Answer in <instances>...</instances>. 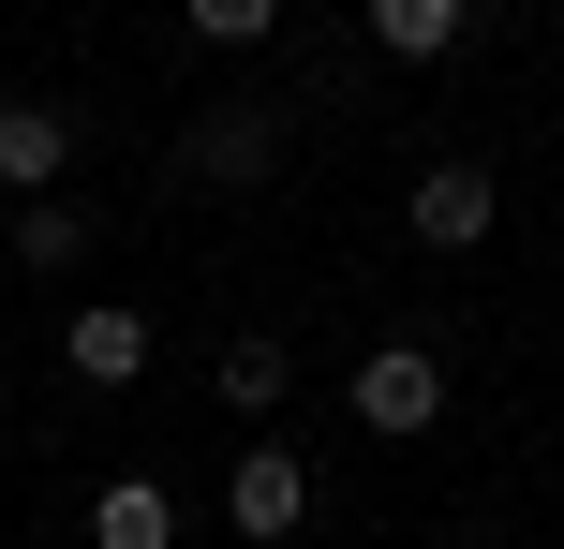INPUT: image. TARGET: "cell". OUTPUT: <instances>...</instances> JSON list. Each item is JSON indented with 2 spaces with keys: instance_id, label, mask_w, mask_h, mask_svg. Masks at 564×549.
<instances>
[{
  "instance_id": "obj_1",
  "label": "cell",
  "mask_w": 564,
  "mask_h": 549,
  "mask_svg": "<svg viewBox=\"0 0 564 549\" xmlns=\"http://www.w3.org/2000/svg\"><path fill=\"white\" fill-rule=\"evenodd\" d=\"M357 431H387V446H416V431H446V342H371L357 356Z\"/></svg>"
},
{
  "instance_id": "obj_2",
  "label": "cell",
  "mask_w": 564,
  "mask_h": 549,
  "mask_svg": "<svg viewBox=\"0 0 564 549\" xmlns=\"http://www.w3.org/2000/svg\"><path fill=\"white\" fill-rule=\"evenodd\" d=\"M224 520L253 535V549H282V535L312 520V461H297V446H282V431H253V446H238V461H224Z\"/></svg>"
},
{
  "instance_id": "obj_3",
  "label": "cell",
  "mask_w": 564,
  "mask_h": 549,
  "mask_svg": "<svg viewBox=\"0 0 564 549\" xmlns=\"http://www.w3.org/2000/svg\"><path fill=\"white\" fill-rule=\"evenodd\" d=\"M401 223H416L431 253H490V223H506V178H490V164H416Z\"/></svg>"
},
{
  "instance_id": "obj_4",
  "label": "cell",
  "mask_w": 564,
  "mask_h": 549,
  "mask_svg": "<svg viewBox=\"0 0 564 549\" xmlns=\"http://www.w3.org/2000/svg\"><path fill=\"white\" fill-rule=\"evenodd\" d=\"M268 164H282V105H208L178 134V178H208V194H253Z\"/></svg>"
},
{
  "instance_id": "obj_5",
  "label": "cell",
  "mask_w": 564,
  "mask_h": 549,
  "mask_svg": "<svg viewBox=\"0 0 564 549\" xmlns=\"http://www.w3.org/2000/svg\"><path fill=\"white\" fill-rule=\"evenodd\" d=\"M59 164H75V119L45 105V89H15V105H0V194H59Z\"/></svg>"
},
{
  "instance_id": "obj_6",
  "label": "cell",
  "mask_w": 564,
  "mask_h": 549,
  "mask_svg": "<svg viewBox=\"0 0 564 549\" xmlns=\"http://www.w3.org/2000/svg\"><path fill=\"white\" fill-rule=\"evenodd\" d=\"M59 356H75V386H134L149 372V312L134 297H89V312L59 327Z\"/></svg>"
},
{
  "instance_id": "obj_7",
  "label": "cell",
  "mask_w": 564,
  "mask_h": 549,
  "mask_svg": "<svg viewBox=\"0 0 564 549\" xmlns=\"http://www.w3.org/2000/svg\"><path fill=\"white\" fill-rule=\"evenodd\" d=\"M89 549H178V491L164 475H105L89 491Z\"/></svg>"
},
{
  "instance_id": "obj_8",
  "label": "cell",
  "mask_w": 564,
  "mask_h": 549,
  "mask_svg": "<svg viewBox=\"0 0 564 549\" xmlns=\"http://www.w3.org/2000/svg\"><path fill=\"white\" fill-rule=\"evenodd\" d=\"M371 45L387 59H460L476 45V0H371Z\"/></svg>"
},
{
  "instance_id": "obj_9",
  "label": "cell",
  "mask_w": 564,
  "mask_h": 549,
  "mask_svg": "<svg viewBox=\"0 0 564 549\" xmlns=\"http://www.w3.org/2000/svg\"><path fill=\"white\" fill-rule=\"evenodd\" d=\"M0 253H15V267H45V283H59V267L89 253V223H75V194H30V208H15V238H0Z\"/></svg>"
},
{
  "instance_id": "obj_10",
  "label": "cell",
  "mask_w": 564,
  "mask_h": 549,
  "mask_svg": "<svg viewBox=\"0 0 564 549\" xmlns=\"http://www.w3.org/2000/svg\"><path fill=\"white\" fill-rule=\"evenodd\" d=\"M208 386H224L238 416H282V386H297V356H282V342H224V356H208Z\"/></svg>"
},
{
  "instance_id": "obj_11",
  "label": "cell",
  "mask_w": 564,
  "mask_h": 549,
  "mask_svg": "<svg viewBox=\"0 0 564 549\" xmlns=\"http://www.w3.org/2000/svg\"><path fill=\"white\" fill-rule=\"evenodd\" d=\"M268 30H282L268 0H194V45H268Z\"/></svg>"
}]
</instances>
